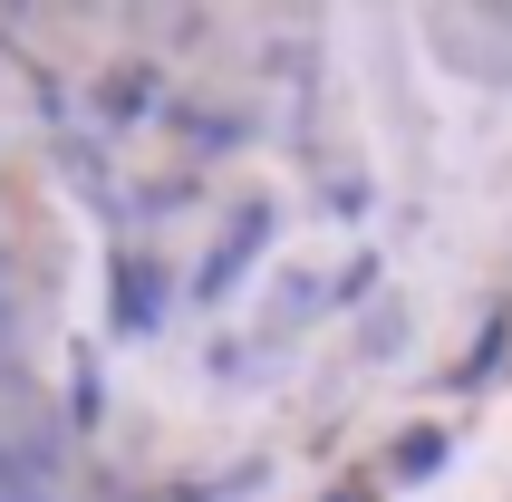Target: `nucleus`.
Wrapping results in <instances>:
<instances>
[{
    "label": "nucleus",
    "mask_w": 512,
    "mask_h": 502,
    "mask_svg": "<svg viewBox=\"0 0 512 502\" xmlns=\"http://www.w3.org/2000/svg\"><path fill=\"white\" fill-rule=\"evenodd\" d=\"M261 242H271V213H261V203H252V213H242V223H232L223 242H213V261H203V280H194V290H203V300H223V290H232V280H242V261H252Z\"/></svg>",
    "instance_id": "f257e3e1"
}]
</instances>
